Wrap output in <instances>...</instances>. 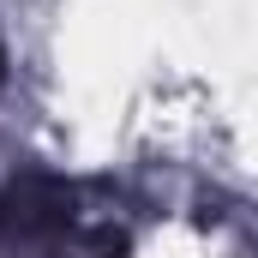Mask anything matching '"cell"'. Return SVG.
I'll return each instance as SVG.
<instances>
[{"label": "cell", "instance_id": "cell-1", "mask_svg": "<svg viewBox=\"0 0 258 258\" xmlns=\"http://www.w3.org/2000/svg\"><path fill=\"white\" fill-rule=\"evenodd\" d=\"M0 78H6V48H0Z\"/></svg>", "mask_w": 258, "mask_h": 258}]
</instances>
